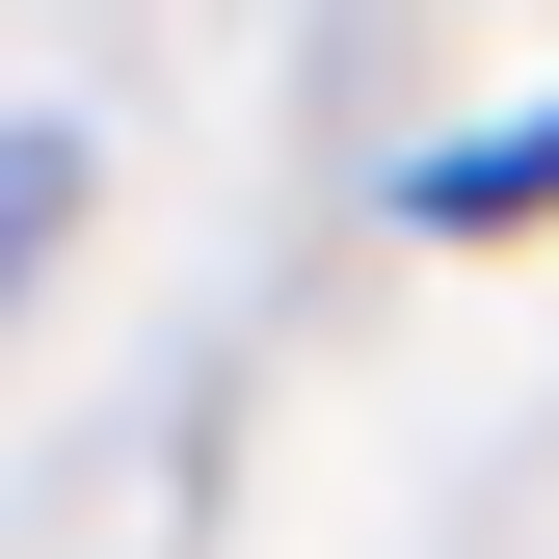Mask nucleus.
I'll return each mask as SVG.
<instances>
[{
	"mask_svg": "<svg viewBox=\"0 0 559 559\" xmlns=\"http://www.w3.org/2000/svg\"><path fill=\"white\" fill-rule=\"evenodd\" d=\"M479 214H559V107L479 133V160H427V240H479Z\"/></svg>",
	"mask_w": 559,
	"mask_h": 559,
	"instance_id": "obj_1",
	"label": "nucleus"
},
{
	"mask_svg": "<svg viewBox=\"0 0 559 559\" xmlns=\"http://www.w3.org/2000/svg\"><path fill=\"white\" fill-rule=\"evenodd\" d=\"M53 214H81V133H0V294L53 266Z\"/></svg>",
	"mask_w": 559,
	"mask_h": 559,
	"instance_id": "obj_2",
	"label": "nucleus"
}]
</instances>
